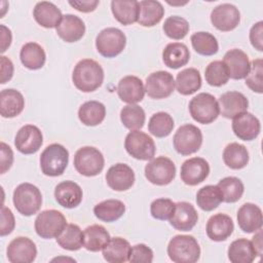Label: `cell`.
Wrapping results in <instances>:
<instances>
[{
    "label": "cell",
    "mask_w": 263,
    "mask_h": 263,
    "mask_svg": "<svg viewBox=\"0 0 263 263\" xmlns=\"http://www.w3.org/2000/svg\"><path fill=\"white\" fill-rule=\"evenodd\" d=\"M72 81L75 87L83 92L95 91L104 81V70L95 60L83 59L74 67Z\"/></svg>",
    "instance_id": "6da1fadb"
},
{
    "label": "cell",
    "mask_w": 263,
    "mask_h": 263,
    "mask_svg": "<svg viewBox=\"0 0 263 263\" xmlns=\"http://www.w3.org/2000/svg\"><path fill=\"white\" fill-rule=\"evenodd\" d=\"M167 255L175 263H194L200 257V248L192 235H175L167 245Z\"/></svg>",
    "instance_id": "7a4b0ae2"
},
{
    "label": "cell",
    "mask_w": 263,
    "mask_h": 263,
    "mask_svg": "<svg viewBox=\"0 0 263 263\" xmlns=\"http://www.w3.org/2000/svg\"><path fill=\"white\" fill-rule=\"evenodd\" d=\"M13 205L23 216L36 214L42 204V194L39 188L31 183H22L13 191Z\"/></svg>",
    "instance_id": "3957f363"
},
{
    "label": "cell",
    "mask_w": 263,
    "mask_h": 263,
    "mask_svg": "<svg viewBox=\"0 0 263 263\" xmlns=\"http://www.w3.org/2000/svg\"><path fill=\"white\" fill-rule=\"evenodd\" d=\"M69 162V152L61 144L48 145L40 155V167L42 173L48 177L61 176Z\"/></svg>",
    "instance_id": "277c9868"
},
{
    "label": "cell",
    "mask_w": 263,
    "mask_h": 263,
    "mask_svg": "<svg viewBox=\"0 0 263 263\" xmlns=\"http://www.w3.org/2000/svg\"><path fill=\"white\" fill-rule=\"evenodd\" d=\"M189 112L191 117L198 123L209 124L218 118L220 108L213 95L200 92L189 102Z\"/></svg>",
    "instance_id": "5b68a950"
},
{
    "label": "cell",
    "mask_w": 263,
    "mask_h": 263,
    "mask_svg": "<svg viewBox=\"0 0 263 263\" xmlns=\"http://www.w3.org/2000/svg\"><path fill=\"white\" fill-rule=\"evenodd\" d=\"M105 165L102 152L90 146L79 148L74 155V167L82 176L95 177L99 175Z\"/></svg>",
    "instance_id": "8992f818"
},
{
    "label": "cell",
    "mask_w": 263,
    "mask_h": 263,
    "mask_svg": "<svg viewBox=\"0 0 263 263\" xmlns=\"http://www.w3.org/2000/svg\"><path fill=\"white\" fill-rule=\"evenodd\" d=\"M67 225L65 216L57 210L42 211L35 219L36 233L44 239L58 237Z\"/></svg>",
    "instance_id": "52a82bcc"
},
{
    "label": "cell",
    "mask_w": 263,
    "mask_h": 263,
    "mask_svg": "<svg viewBox=\"0 0 263 263\" xmlns=\"http://www.w3.org/2000/svg\"><path fill=\"white\" fill-rule=\"evenodd\" d=\"M126 44L124 33L117 28L109 27L102 30L96 38L98 52L105 58H114L122 52Z\"/></svg>",
    "instance_id": "ba28073f"
},
{
    "label": "cell",
    "mask_w": 263,
    "mask_h": 263,
    "mask_svg": "<svg viewBox=\"0 0 263 263\" xmlns=\"http://www.w3.org/2000/svg\"><path fill=\"white\" fill-rule=\"evenodd\" d=\"M173 144L175 150L183 155H190L197 152L202 144L201 130L193 124L181 125L174 135Z\"/></svg>",
    "instance_id": "9c48e42d"
},
{
    "label": "cell",
    "mask_w": 263,
    "mask_h": 263,
    "mask_svg": "<svg viewBox=\"0 0 263 263\" xmlns=\"http://www.w3.org/2000/svg\"><path fill=\"white\" fill-rule=\"evenodd\" d=\"M124 148L130 156L139 160L153 159L156 151L153 139L139 129L132 130L126 135Z\"/></svg>",
    "instance_id": "30bf717a"
},
{
    "label": "cell",
    "mask_w": 263,
    "mask_h": 263,
    "mask_svg": "<svg viewBox=\"0 0 263 263\" xmlns=\"http://www.w3.org/2000/svg\"><path fill=\"white\" fill-rule=\"evenodd\" d=\"M176 176V165L170 158L159 156L151 159L145 166L146 179L157 186L170 184Z\"/></svg>",
    "instance_id": "8fae6325"
},
{
    "label": "cell",
    "mask_w": 263,
    "mask_h": 263,
    "mask_svg": "<svg viewBox=\"0 0 263 263\" xmlns=\"http://www.w3.org/2000/svg\"><path fill=\"white\" fill-rule=\"evenodd\" d=\"M175 89V79L170 72L156 71L148 75L145 83V91L152 99H165Z\"/></svg>",
    "instance_id": "7c38bea8"
},
{
    "label": "cell",
    "mask_w": 263,
    "mask_h": 263,
    "mask_svg": "<svg viewBox=\"0 0 263 263\" xmlns=\"http://www.w3.org/2000/svg\"><path fill=\"white\" fill-rule=\"evenodd\" d=\"M211 22L217 30L228 32L238 26L240 22V13L235 5L222 3L212 10Z\"/></svg>",
    "instance_id": "4fadbf2b"
},
{
    "label": "cell",
    "mask_w": 263,
    "mask_h": 263,
    "mask_svg": "<svg viewBox=\"0 0 263 263\" xmlns=\"http://www.w3.org/2000/svg\"><path fill=\"white\" fill-rule=\"evenodd\" d=\"M43 143L41 130L33 124L22 126L15 135L14 146L23 154L36 153Z\"/></svg>",
    "instance_id": "5bb4252c"
},
{
    "label": "cell",
    "mask_w": 263,
    "mask_h": 263,
    "mask_svg": "<svg viewBox=\"0 0 263 263\" xmlns=\"http://www.w3.org/2000/svg\"><path fill=\"white\" fill-rule=\"evenodd\" d=\"M6 255L11 263H31L37 256L36 245L28 237H15L9 242Z\"/></svg>",
    "instance_id": "9a60e30c"
},
{
    "label": "cell",
    "mask_w": 263,
    "mask_h": 263,
    "mask_svg": "<svg viewBox=\"0 0 263 263\" xmlns=\"http://www.w3.org/2000/svg\"><path fill=\"white\" fill-rule=\"evenodd\" d=\"M210 174L209 162L201 157H192L185 160L181 166V180L189 186L203 182Z\"/></svg>",
    "instance_id": "2e32d148"
},
{
    "label": "cell",
    "mask_w": 263,
    "mask_h": 263,
    "mask_svg": "<svg viewBox=\"0 0 263 263\" xmlns=\"http://www.w3.org/2000/svg\"><path fill=\"white\" fill-rule=\"evenodd\" d=\"M222 62L227 69L229 78L231 79L239 80L246 78L251 69L249 57L246 52L238 48L228 50L225 53Z\"/></svg>",
    "instance_id": "e0dca14e"
},
{
    "label": "cell",
    "mask_w": 263,
    "mask_h": 263,
    "mask_svg": "<svg viewBox=\"0 0 263 263\" xmlns=\"http://www.w3.org/2000/svg\"><path fill=\"white\" fill-rule=\"evenodd\" d=\"M232 130L242 141L255 140L261 129L259 119L250 112H242L232 118Z\"/></svg>",
    "instance_id": "ac0fdd59"
},
{
    "label": "cell",
    "mask_w": 263,
    "mask_h": 263,
    "mask_svg": "<svg viewBox=\"0 0 263 263\" xmlns=\"http://www.w3.org/2000/svg\"><path fill=\"white\" fill-rule=\"evenodd\" d=\"M108 186L115 191L128 190L135 183V173L125 163H116L106 173Z\"/></svg>",
    "instance_id": "d6986e66"
},
{
    "label": "cell",
    "mask_w": 263,
    "mask_h": 263,
    "mask_svg": "<svg viewBox=\"0 0 263 263\" xmlns=\"http://www.w3.org/2000/svg\"><path fill=\"white\" fill-rule=\"evenodd\" d=\"M145 86L143 81L134 75L121 78L117 85V93L120 100L127 104H137L144 99Z\"/></svg>",
    "instance_id": "ffe728a7"
},
{
    "label": "cell",
    "mask_w": 263,
    "mask_h": 263,
    "mask_svg": "<svg viewBox=\"0 0 263 263\" xmlns=\"http://www.w3.org/2000/svg\"><path fill=\"white\" fill-rule=\"evenodd\" d=\"M198 214L195 208L187 201L176 202L175 211L170 219V224L177 230L189 231L197 223Z\"/></svg>",
    "instance_id": "44dd1931"
},
{
    "label": "cell",
    "mask_w": 263,
    "mask_h": 263,
    "mask_svg": "<svg viewBox=\"0 0 263 263\" xmlns=\"http://www.w3.org/2000/svg\"><path fill=\"white\" fill-rule=\"evenodd\" d=\"M218 104L221 115L229 119L242 112H246L249 107V101L247 97L243 93L234 90L221 95Z\"/></svg>",
    "instance_id": "7402d4cb"
},
{
    "label": "cell",
    "mask_w": 263,
    "mask_h": 263,
    "mask_svg": "<svg viewBox=\"0 0 263 263\" xmlns=\"http://www.w3.org/2000/svg\"><path fill=\"white\" fill-rule=\"evenodd\" d=\"M83 192L81 187L73 181H63L55 186L54 198L65 209H74L82 201Z\"/></svg>",
    "instance_id": "603a6c76"
},
{
    "label": "cell",
    "mask_w": 263,
    "mask_h": 263,
    "mask_svg": "<svg viewBox=\"0 0 263 263\" xmlns=\"http://www.w3.org/2000/svg\"><path fill=\"white\" fill-rule=\"evenodd\" d=\"M237 223L246 233H253L261 229L263 223L261 209L252 202L243 203L237 211Z\"/></svg>",
    "instance_id": "cb8c5ba5"
},
{
    "label": "cell",
    "mask_w": 263,
    "mask_h": 263,
    "mask_svg": "<svg viewBox=\"0 0 263 263\" xmlns=\"http://www.w3.org/2000/svg\"><path fill=\"white\" fill-rule=\"evenodd\" d=\"M59 37L66 42H76L80 40L85 33L83 21L74 14H65L59 26L55 28Z\"/></svg>",
    "instance_id": "d4e9b609"
},
{
    "label": "cell",
    "mask_w": 263,
    "mask_h": 263,
    "mask_svg": "<svg viewBox=\"0 0 263 263\" xmlns=\"http://www.w3.org/2000/svg\"><path fill=\"white\" fill-rule=\"evenodd\" d=\"M234 225L232 219L226 214L213 215L206 223V235L214 241L226 240L233 232Z\"/></svg>",
    "instance_id": "484cf974"
},
{
    "label": "cell",
    "mask_w": 263,
    "mask_h": 263,
    "mask_svg": "<svg viewBox=\"0 0 263 263\" xmlns=\"http://www.w3.org/2000/svg\"><path fill=\"white\" fill-rule=\"evenodd\" d=\"M33 16L41 27L46 29L57 28L63 18L62 11L52 2L48 1L36 3Z\"/></svg>",
    "instance_id": "4316f807"
},
{
    "label": "cell",
    "mask_w": 263,
    "mask_h": 263,
    "mask_svg": "<svg viewBox=\"0 0 263 263\" xmlns=\"http://www.w3.org/2000/svg\"><path fill=\"white\" fill-rule=\"evenodd\" d=\"M25 107L23 95L13 88H6L0 92V113L4 118H12L22 113Z\"/></svg>",
    "instance_id": "83f0119b"
},
{
    "label": "cell",
    "mask_w": 263,
    "mask_h": 263,
    "mask_svg": "<svg viewBox=\"0 0 263 263\" xmlns=\"http://www.w3.org/2000/svg\"><path fill=\"white\" fill-rule=\"evenodd\" d=\"M111 10L120 24L127 26L138 22L140 5L136 0H113L111 2Z\"/></svg>",
    "instance_id": "f1b7e54d"
},
{
    "label": "cell",
    "mask_w": 263,
    "mask_h": 263,
    "mask_svg": "<svg viewBox=\"0 0 263 263\" xmlns=\"http://www.w3.org/2000/svg\"><path fill=\"white\" fill-rule=\"evenodd\" d=\"M129 242L122 237H112L108 243L103 248V257L107 262L110 263H122L129 259L130 254Z\"/></svg>",
    "instance_id": "f546056e"
},
{
    "label": "cell",
    "mask_w": 263,
    "mask_h": 263,
    "mask_svg": "<svg viewBox=\"0 0 263 263\" xmlns=\"http://www.w3.org/2000/svg\"><path fill=\"white\" fill-rule=\"evenodd\" d=\"M190 59L188 47L181 42L168 43L162 51V61L171 69H179L185 66Z\"/></svg>",
    "instance_id": "4dcf8cb0"
},
{
    "label": "cell",
    "mask_w": 263,
    "mask_h": 263,
    "mask_svg": "<svg viewBox=\"0 0 263 263\" xmlns=\"http://www.w3.org/2000/svg\"><path fill=\"white\" fill-rule=\"evenodd\" d=\"M227 254L232 263H252L258 256L252 241L247 238L233 240L228 248Z\"/></svg>",
    "instance_id": "1f68e13d"
},
{
    "label": "cell",
    "mask_w": 263,
    "mask_h": 263,
    "mask_svg": "<svg viewBox=\"0 0 263 263\" xmlns=\"http://www.w3.org/2000/svg\"><path fill=\"white\" fill-rule=\"evenodd\" d=\"M175 86L179 93L189 96L201 87V76L197 69L187 68L177 74Z\"/></svg>",
    "instance_id": "d6a6232c"
},
{
    "label": "cell",
    "mask_w": 263,
    "mask_h": 263,
    "mask_svg": "<svg viewBox=\"0 0 263 263\" xmlns=\"http://www.w3.org/2000/svg\"><path fill=\"white\" fill-rule=\"evenodd\" d=\"M110 234L106 228L99 224L87 226L83 231V247L90 252L102 251L110 240Z\"/></svg>",
    "instance_id": "836d02e7"
},
{
    "label": "cell",
    "mask_w": 263,
    "mask_h": 263,
    "mask_svg": "<svg viewBox=\"0 0 263 263\" xmlns=\"http://www.w3.org/2000/svg\"><path fill=\"white\" fill-rule=\"evenodd\" d=\"M20 59L26 68L30 70H38L44 66L46 54L41 45L36 42H28L22 46Z\"/></svg>",
    "instance_id": "e575fe53"
},
{
    "label": "cell",
    "mask_w": 263,
    "mask_h": 263,
    "mask_svg": "<svg viewBox=\"0 0 263 263\" xmlns=\"http://www.w3.org/2000/svg\"><path fill=\"white\" fill-rule=\"evenodd\" d=\"M140 13L138 23L143 27H153L158 24L163 15L164 8L159 1L143 0L139 2Z\"/></svg>",
    "instance_id": "d590c367"
},
{
    "label": "cell",
    "mask_w": 263,
    "mask_h": 263,
    "mask_svg": "<svg viewBox=\"0 0 263 263\" xmlns=\"http://www.w3.org/2000/svg\"><path fill=\"white\" fill-rule=\"evenodd\" d=\"M106 116V108L99 101H87L78 110L79 120L87 126H96L103 122Z\"/></svg>",
    "instance_id": "8d00e7d4"
},
{
    "label": "cell",
    "mask_w": 263,
    "mask_h": 263,
    "mask_svg": "<svg viewBox=\"0 0 263 263\" xmlns=\"http://www.w3.org/2000/svg\"><path fill=\"white\" fill-rule=\"evenodd\" d=\"M125 213V205L118 199H107L99 202L93 208L95 216L104 222H114Z\"/></svg>",
    "instance_id": "74e56055"
},
{
    "label": "cell",
    "mask_w": 263,
    "mask_h": 263,
    "mask_svg": "<svg viewBox=\"0 0 263 263\" xmlns=\"http://www.w3.org/2000/svg\"><path fill=\"white\" fill-rule=\"evenodd\" d=\"M224 163L232 170L243 168L249 162V152L246 146L238 143L228 144L223 151Z\"/></svg>",
    "instance_id": "f35d334b"
},
{
    "label": "cell",
    "mask_w": 263,
    "mask_h": 263,
    "mask_svg": "<svg viewBox=\"0 0 263 263\" xmlns=\"http://www.w3.org/2000/svg\"><path fill=\"white\" fill-rule=\"evenodd\" d=\"M58 245L68 251H78L83 247V232L76 224H67L57 237Z\"/></svg>",
    "instance_id": "ab89813d"
},
{
    "label": "cell",
    "mask_w": 263,
    "mask_h": 263,
    "mask_svg": "<svg viewBox=\"0 0 263 263\" xmlns=\"http://www.w3.org/2000/svg\"><path fill=\"white\" fill-rule=\"evenodd\" d=\"M222 201V193L217 185L203 186L196 193V203L205 212H211L217 209Z\"/></svg>",
    "instance_id": "60d3db41"
},
{
    "label": "cell",
    "mask_w": 263,
    "mask_h": 263,
    "mask_svg": "<svg viewBox=\"0 0 263 263\" xmlns=\"http://www.w3.org/2000/svg\"><path fill=\"white\" fill-rule=\"evenodd\" d=\"M193 49L201 55H213L218 52L219 44L216 37L209 32H196L191 35Z\"/></svg>",
    "instance_id": "b9f144b4"
},
{
    "label": "cell",
    "mask_w": 263,
    "mask_h": 263,
    "mask_svg": "<svg viewBox=\"0 0 263 263\" xmlns=\"http://www.w3.org/2000/svg\"><path fill=\"white\" fill-rule=\"evenodd\" d=\"M120 120L130 130L140 129L144 126L146 120L145 111L137 104H128L121 109Z\"/></svg>",
    "instance_id": "7bdbcfd3"
},
{
    "label": "cell",
    "mask_w": 263,
    "mask_h": 263,
    "mask_svg": "<svg viewBox=\"0 0 263 263\" xmlns=\"http://www.w3.org/2000/svg\"><path fill=\"white\" fill-rule=\"evenodd\" d=\"M217 186L222 193L223 201L228 203L239 200L245 191L242 182L236 177H225L219 181Z\"/></svg>",
    "instance_id": "ee69618b"
},
{
    "label": "cell",
    "mask_w": 263,
    "mask_h": 263,
    "mask_svg": "<svg viewBox=\"0 0 263 263\" xmlns=\"http://www.w3.org/2000/svg\"><path fill=\"white\" fill-rule=\"evenodd\" d=\"M174 125V119L168 113L157 112L150 117L148 130L156 138H164L172 133Z\"/></svg>",
    "instance_id": "f6af8a7d"
},
{
    "label": "cell",
    "mask_w": 263,
    "mask_h": 263,
    "mask_svg": "<svg viewBox=\"0 0 263 263\" xmlns=\"http://www.w3.org/2000/svg\"><path fill=\"white\" fill-rule=\"evenodd\" d=\"M164 34L174 40L183 39L189 32L188 22L179 15L168 16L162 26Z\"/></svg>",
    "instance_id": "bcb514c9"
},
{
    "label": "cell",
    "mask_w": 263,
    "mask_h": 263,
    "mask_svg": "<svg viewBox=\"0 0 263 263\" xmlns=\"http://www.w3.org/2000/svg\"><path fill=\"white\" fill-rule=\"evenodd\" d=\"M205 81L212 86H222L227 83L229 76L222 61L211 62L204 70Z\"/></svg>",
    "instance_id": "7dc6e473"
},
{
    "label": "cell",
    "mask_w": 263,
    "mask_h": 263,
    "mask_svg": "<svg viewBox=\"0 0 263 263\" xmlns=\"http://www.w3.org/2000/svg\"><path fill=\"white\" fill-rule=\"evenodd\" d=\"M176 202L170 198H157L150 204V213L154 219L170 220L174 214Z\"/></svg>",
    "instance_id": "c3c4849f"
},
{
    "label": "cell",
    "mask_w": 263,
    "mask_h": 263,
    "mask_svg": "<svg viewBox=\"0 0 263 263\" xmlns=\"http://www.w3.org/2000/svg\"><path fill=\"white\" fill-rule=\"evenodd\" d=\"M263 66H262V59L253 60L251 63V69L246 77V84L247 86L255 92L262 93L263 91Z\"/></svg>",
    "instance_id": "681fc988"
},
{
    "label": "cell",
    "mask_w": 263,
    "mask_h": 263,
    "mask_svg": "<svg viewBox=\"0 0 263 263\" xmlns=\"http://www.w3.org/2000/svg\"><path fill=\"white\" fill-rule=\"evenodd\" d=\"M129 262L133 263H151L153 261V251L144 243H138L132 247Z\"/></svg>",
    "instance_id": "f907efd6"
},
{
    "label": "cell",
    "mask_w": 263,
    "mask_h": 263,
    "mask_svg": "<svg viewBox=\"0 0 263 263\" xmlns=\"http://www.w3.org/2000/svg\"><path fill=\"white\" fill-rule=\"evenodd\" d=\"M15 226V221L12 212L5 205L1 206V236H5L12 232Z\"/></svg>",
    "instance_id": "816d5d0a"
},
{
    "label": "cell",
    "mask_w": 263,
    "mask_h": 263,
    "mask_svg": "<svg viewBox=\"0 0 263 263\" xmlns=\"http://www.w3.org/2000/svg\"><path fill=\"white\" fill-rule=\"evenodd\" d=\"M250 41L257 50H263V22L260 21L253 25L250 30Z\"/></svg>",
    "instance_id": "f5cc1de1"
},
{
    "label": "cell",
    "mask_w": 263,
    "mask_h": 263,
    "mask_svg": "<svg viewBox=\"0 0 263 263\" xmlns=\"http://www.w3.org/2000/svg\"><path fill=\"white\" fill-rule=\"evenodd\" d=\"M1 156H0V164H1V174L6 173L8 171L13 162V152L11 148L5 144L4 142H1Z\"/></svg>",
    "instance_id": "db71d44e"
},
{
    "label": "cell",
    "mask_w": 263,
    "mask_h": 263,
    "mask_svg": "<svg viewBox=\"0 0 263 263\" xmlns=\"http://www.w3.org/2000/svg\"><path fill=\"white\" fill-rule=\"evenodd\" d=\"M1 65V83L4 84L12 78L13 75V64L7 57H0Z\"/></svg>",
    "instance_id": "11a10c76"
},
{
    "label": "cell",
    "mask_w": 263,
    "mask_h": 263,
    "mask_svg": "<svg viewBox=\"0 0 263 263\" xmlns=\"http://www.w3.org/2000/svg\"><path fill=\"white\" fill-rule=\"evenodd\" d=\"M99 0H82V1H69V4L80 12L93 11L99 5Z\"/></svg>",
    "instance_id": "9f6ffc18"
},
{
    "label": "cell",
    "mask_w": 263,
    "mask_h": 263,
    "mask_svg": "<svg viewBox=\"0 0 263 263\" xmlns=\"http://www.w3.org/2000/svg\"><path fill=\"white\" fill-rule=\"evenodd\" d=\"M1 29V52H4L11 43V31L4 25L0 26Z\"/></svg>",
    "instance_id": "6f0895ef"
},
{
    "label": "cell",
    "mask_w": 263,
    "mask_h": 263,
    "mask_svg": "<svg viewBox=\"0 0 263 263\" xmlns=\"http://www.w3.org/2000/svg\"><path fill=\"white\" fill-rule=\"evenodd\" d=\"M256 232H257V234H255V236L253 237V239L251 241L257 252V255L260 257L262 255V231H261V229H259Z\"/></svg>",
    "instance_id": "680465c9"
}]
</instances>
